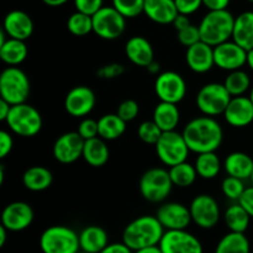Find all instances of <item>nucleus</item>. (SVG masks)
<instances>
[{"label": "nucleus", "instance_id": "1", "mask_svg": "<svg viewBox=\"0 0 253 253\" xmlns=\"http://www.w3.org/2000/svg\"><path fill=\"white\" fill-rule=\"evenodd\" d=\"M190 152L197 155L205 152H216L224 141V130L212 116H198L192 119L183 128Z\"/></svg>", "mask_w": 253, "mask_h": 253}, {"label": "nucleus", "instance_id": "2", "mask_svg": "<svg viewBox=\"0 0 253 253\" xmlns=\"http://www.w3.org/2000/svg\"><path fill=\"white\" fill-rule=\"evenodd\" d=\"M165 234V227L157 216L143 215L132 220L123 232V242L133 252L150 246H157Z\"/></svg>", "mask_w": 253, "mask_h": 253}, {"label": "nucleus", "instance_id": "3", "mask_svg": "<svg viewBox=\"0 0 253 253\" xmlns=\"http://www.w3.org/2000/svg\"><path fill=\"white\" fill-rule=\"evenodd\" d=\"M234 25L235 16L226 9L209 11L204 15L198 26L200 30L202 41L215 47L232 39Z\"/></svg>", "mask_w": 253, "mask_h": 253}, {"label": "nucleus", "instance_id": "4", "mask_svg": "<svg viewBox=\"0 0 253 253\" xmlns=\"http://www.w3.org/2000/svg\"><path fill=\"white\" fill-rule=\"evenodd\" d=\"M31 91L29 77L16 66H9L0 74V96L11 105L26 103Z\"/></svg>", "mask_w": 253, "mask_h": 253}, {"label": "nucleus", "instance_id": "5", "mask_svg": "<svg viewBox=\"0 0 253 253\" xmlns=\"http://www.w3.org/2000/svg\"><path fill=\"white\" fill-rule=\"evenodd\" d=\"M40 249L43 253H78L81 251L79 235L63 225H53L42 232Z\"/></svg>", "mask_w": 253, "mask_h": 253}, {"label": "nucleus", "instance_id": "6", "mask_svg": "<svg viewBox=\"0 0 253 253\" xmlns=\"http://www.w3.org/2000/svg\"><path fill=\"white\" fill-rule=\"evenodd\" d=\"M5 123L17 136L34 137L42 128V116L35 106L22 103L11 106Z\"/></svg>", "mask_w": 253, "mask_h": 253}, {"label": "nucleus", "instance_id": "7", "mask_svg": "<svg viewBox=\"0 0 253 253\" xmlns=\"http://www.w3.org/2000/svg\"><path fill=\"white\" fill-rule=\"evenodd\" d=\"M174 187L169 172L165 168H150L141 175L138 188L143 199L150 203H162Z\"/></svg>", "mask_w": 253, "mask_h": 253}, {"label": "nucleus", "instance_id": "8", "mask_svg": "<svg viewBox=\"0 0 253 253\" xmlns=\"http://www.w3.org/2000/svg\"><path fill=\"white\" fill-rule=\"evenodd\" d=\"M155 147L161 162L168 167L185 162L190 152L183 133L175 130L163 132Z\"/></svg>", "mask_w": 253, "mask_h": 253}, {"label": "nucleus", "instance_id": "9", "mask_svg": "<svg viewBox=\"0 0 253 253\" xmlns=\"http://www.w3.org/2000/svg\"><path fill=\"white\" fill-rule=\"evenodd\" d=\"M231 98L224 83H208L198 91L197 106L203 115L215 118L224 115Z\"/></svg>", "mask_w": 253, "mask_h": 253}, {"label": "nucleus", "instance_id": "10", "mask_svg": "<svg viewBox=\"0 0 253 253\" xmlns=\"http://www.w3.org/2000/svg\"><path fill=\"white\" fill-rule=\"evenodd\" d=\"M93 32L103 40H116L125 32L126 17L114 6H103L93 15Z\"/></svg>", "mask_w": 253, "mask_h": 253}, {"label": "nucleus", "instance_id": "11", "mask_svg": "<svg viewBox=\"0 0 253 253\" xmlns=\"http://www.w3.org/2000/svg\"><path fill=\"white\" fill-rule=\"evenodd\" d=\"M187 82L174 71L162 72L155 82V91L161 101L179 104L187 95Z\"/></svg>", "mask_w": 253, "mask_h": 253}, {"label": "nucleus", "instance_id": "12", "mask_svg": "<svg viewBox=\"0 0 253 253\" xmlns=\"http://www.w3.org/2000/svg\"><path fill=\"white\" fill-rule=\"evenodd\" d=\"M189 210L193 222L205 230L216 226L221 216L216 199L209 194L197 195L190 203Z\"/></svg>", "mask_w": 253, "mask_h": 253}, {"label": "nucleus", "instance_id": "13", "mask_svg": "<svg viewBox=\"0 0 253 253\" xmlns=\"http://www.w3.org/2000/svg\"><path fill=\"white\" fill-rule=\"evenodd\" d=\"M158 246L163 253H203L200 240L187 230H167Z\"/></svg>", "mask_w": 253, "mask_h": 253}, {"label": "nucleus", "instance_id": "14", "mask_svg": "<svg viewBox=\"0 0 253 253\" xmlns=\"http://www.w3.org/2000/svg\"><path fill=\"white\" fill-rule=\"evenodd\" d=\"M214 58L217 68L232 72L246 66L247 51L234 40H229L214 47Z\"/></svg>", "mask_w": 253, "mask_h": 253}, {"label": "nucleus", "instance_id": "15", "mask_svg": "<svg viewBox=\"0 0 253 253\" xmlns=\"http://www.w3.org/2000/svg\"><path fill=\"white\" fill-rule=\"evenodd\" d=\"M95 103V94L89 86L77 85L67 93L64 109L73 118H85L93 111Z\"/></svg>", "mask_w": 253, "mask_h": 253}, {"label": "nucleus", "instance_id": "16", "mask_svg": "<svg viewBox=\"0 0 253 253\" xmlns=\"http://www.w3.org/2000/svg\"><path fill=\"white\" fill-rule=\"evenodd\" d=\"M84 140L77 131L59 136L53 145V157L62 165H71L83 156Z\"/></svg>", "mask_w": 253, "mask_h": 253}, {"label": "nucleus", "instance_id": "17", "mask_svg": "<svg viewBox=\"0 0 253 253\" xmlns=\"http://www.w3.org/2000/svg\"><path fill=\"white\" fill-rule=\"evenodd\" d=\"M156 216L165 230H185L193 221L189 208L177 202L163 203Z\"/></svg>", "mask_w": 253, "mask_h": 253}, {"label": "nucleus", "instance_id": "18", "mask_svg": "<svg viewBox=\"0 0 253 253\" xmlns=\"http://www.w3.org/2000/svg\"><path fill=\"white\" fill-rule=\"evenodd\" d=\"M34 209L25 202H12L1 212V225L11 232H19L31 226L34 221Z\"/></svg>", "mask_w": 253, "mask_h": 253}, {"label": "nucleus", "instance_id": "19", "mask_svg": "<svg viewBox=\"0 0 253 253\" xmlns=\"http://www.w3.org/2000/svg\"><path fill=\"white\" fill-rule=\"evenodd\" d=\"M225 121L232 127H246L253 123V103L250 96H232L224 113Z\"/></svg>", "mask_w": 253, "mask_h": 253}, {"label": "nucleus", "instance_id": "20", "mask_svg": "<svg viewBox=\"0 0 253 253\" xmlns=\"http://www.w3.org/2000/svg\"><path fill=\"white\" fill-rule=\"evenodd\" d=\"M185 61H187L188 67L194 73H208L215 66L214 47L204 41L197 42L187 48Z\"/></svg>", "mask_w": 253, "mask_h": 253}, {"label": "nucleus", "instance_id": "21", "mask_svg": "<svg viewBox=\"0 0 253 253\" xmlns=\"http://www.w3.org/2000/svg\"><path fill=\"white\" fill-rule=\"evenodd\" d=\"M34 21L27 12L22 10H12L7 12L2 24V30L7 37L26 41L34 34Z\"/></svg>", "mask_w": 253, "mask_h": 253}, {"label": "nucleus", "instance_id": "22", "mask_svg": "<svg viewBox=\"0 0 253 253\" xmlns=\"http://www.w3.org/2000/svg\"><path fill=\"white\" fill-rule=\"evenodd\" d=\"M125 54L128 61L137 67H147L155 61V49L146 37L132 36L125 44Z\"/></svg>", "mask_w": 253, "mask_h": 253}, {"label": "nucleus", "instance_id": "23", "mask_svg": "<svg viewBox=\"0 0 253 253\" xmlns=\"http://www.w3.org/2000/svg\"><path fill=\"white\" fill-rule=\"evenodd\" d=\"M143 14L156 24L169 25L179 12L174 0H145Z\"/></svg>", "mask_w": 253, "mask_h": 253}, {"label": "nucleus", "instance_id": "24", "mask_svg": "<svg viewBox=\"0 0 253 253\" xmlns=\"http://www.w3.org/2000/svg\"><path fill=\"white\" fill-rule=\"evenodd\" d=\"M79 244L82 251L89 253H100L109 245L108 232L100 226L90 225L79 234Z\"/></svg>", "mask_w": 253, "mask_h": 253}, {"label": "nucleus", "instance_id": "25", "mask_svg": "<svg viewBox=\"0 0 253 253\" xmlns=\"http://www.w3.org/2000/svg\"><path fill=\"white\" fill-rule=\"evenodd\" d=\"M224 168L227 175L242 180L251 179L253 173V158L245 152H232L224 161Z\"/></svg>", "mask_w": 253, "mask_h": 253}, {"label": "nucleus", "instance_id": "26", "mask_svg": "<svg viewBox=\"0 0 253 253\" xmlns=\"http://www.w3.org/2000/svg\"><path fill=\"white\" fill-rule=\"evenodd\" d=\"M178 104L160 101L153 110L152 120L158 125V127L166 131H174L180 121V111Z\"/></svg>", "mask_w": 253, "mask_h": 253}, {"label": "nucleus", "instance_id": "27", "mask_svg": "<svg viewBox=\"0 0 253 253\" xmlns=\"http://www.w3.org/2000/svg\"><path fill=\"white\" fill-rule=\"evenodd\" d=\"M83 160L94 168H100L106 165L110 157V151L105 140L101 137H94L85 140L83 147Z\"/></svg>", "mask_w": 253, "mask_h": 253}, {"label": "nucleus", "instance_id": "28", "mask_svg": "<svg viewBox=\"0 0 253 253\" xmlns=\"http://www.w3.org/2000/svg\"><path fill=\"white\" fill-rule=\"evenodd\" d=\"M53 182V174L43 166H32L22 174V184L31 192H43Z\"/></svg>", "mask_w": 253, "mask_h": 253}, {"label": "nucleus", "instance_id": "29", "mask_svg": "<svg viewBox=\"0 0 253 253\" xmlns=\"http://www.w3.org/2000/svg\"><path fill=\"white\" fill-rule=\"evenodd\" d=\"M231 40L246 51L253 48V11H244L235 17Z\"/></svg>", "mask_w": 253, "mask_h": 253}, {"label": "nucleus", "instance_id": "30", "mask_svg": "<svg viewBox=\"0 0 253 253\" xmlns=\"http://www.w3.org/2000/svg\"><path fill=\"white\" fill-rule=\"evenodd\" d=\"M29 48L22 40L7 39L0 44V58L7 66H19L26 59Z\"/></svg>", "mask_w": 253, "mask_h": 253}, {"label": "nucleus", "instance_id": "31", "mask_svg": "<svg viewBox=\"0 0 253 253\" xmlns=\"http://www.w3.org/2000/svg\"><path fill=\"white\" fill-rule=\"evenodd\" d=\"M99 137L105 141H114L120 138L126 131V121L118 114H105L98 120Z\"/></svg>", "mask_w": 253, "mask_h": 253}, {"label": "nucleus", "instance_id": "32", "mask_svg": "<svg viewBox=\"0 0 253 253\" xmlns=\"http://www.w3.org/2000/svg\"><path fill=\"white\" fill-rule=\"evenodd\" d=\"M251 219L252 217L250 216L249 212L245 210V208L239 202L236 204L230 205L224 214L225 224H226L227 229L232 232L245 234L246 230L249 229Z\"/></svg>", "mask_w": 253, "mask_h": 253}, {"label": "nucleus", "instance_id": "33", "mask_svg": "<svg viewBox=\"0 0 253 253\" xmlns=\"http://www.w3.org/2000/svg\"><path fill=\"white\" fill-rule=\"evenodd\" d=\"M250 251L251 246L246 235L232 231L225 235L215 249V253H250Z\"/></svg>", "mask_w": 253, "mask_h": 253}, {"label": "nucleus", "instance_id": "34", "mask_svg": "<svg viewBox=\"0 0 253 253\" xmlns=\"http://www.w3.org/2000/svg\"><path fill=\"white\" fill-rule=\"evenodd\" d=\"M194 166L200 178H203V179H214L219 175L221 167L224 165H221L219 156L215 152H205L198 155Z\"/></svg>", "mask_w": 253, "mask_h": 253}, {"label": "nucleus", "instance_id": "35", "mask_svg": "<svg viewBox=\"0 0 253 253\" xmlns=\"http://www.w3.org/2000/svg\"><path fill=\"white\" fill-rule=\"evenodd\" d=\"M169 175L174 187L178 188H188L194 184L198 175L195 166L190 165L189 162H182L179 165H175L169 167Z\"/></svg>", "mask_w": 253, "mask_h": 253}, {"label": "nucleus", "instance_id": "36", "mask_svg": "<svg viewBox=\"0 0 253 253\" xmlns=\"http://www.w3.org/2000/svg\"><path fill=\"white\" fill-rule=\"evenodd\" d=\"M224 85L226 86L227 91L231 94V96H241L251 89V78H250L249 73H246L245 71L236 69V71L229 72L227 77L225 78Z\"/></svg>", "mask_w": 253, "mask_h": 253}, {"label": "nucleus", "instance_id": "37", "mask_svg": "<svg viewBox=\"0 0 253 253\" xmlns=\"http://www.w3.org/2000/svg\"><path fill=\"white\" fill-rule=\"evenodd\" d=\"M67 29L74 36H85L93 32V17L81 11L73 12L67 20Z\"/></svg>", "mask_w": 253, "mask_h": 253}, {"label": "nucleus", "instance_id": "38", "mask_svg": "<svg viewBox=\"0 0 253 253\" xmlns=\"http://www.w3.org/2000/svg\"><path fill=\"white\" fill-rule=\"evenodd\" d=\"M113 6L126 19H133L145 9V0H113Z\"/></svg>", "mask_w": 253, "mask_h": 253}, {"label": "nucleus", "instance_id": "39", "mask_svg": "<svg viewBox=\"0 0 253 253\" xmlns=\"http://www.w3.org/2000/svg\"><path fill=\"white\" fill-rule=\"evenodd\" d=\"M245 189H246V187H245L244 180L236 177H231V175H227L226 178H224L221 183L222 194L227 199L235 200V202H239L241 195L244 194Z\"/></svg>", "mask_w": 253, "mask_h": 253}, {"label": "nucleus", "instance_id": "40", "mask_svg": "<svg viewBox=\"0 0 253 253\" xmlns=\"http://www.w3.org/2000/svg\"><path fill=\"white\" fill-rule=\"evenodd\" d=\"M163 131L158 127L157 124L153 120L143 121L140 124L137 128V135L142 142L147 143V145L155 146L160 137L162 136Z\"/></svg>", "mask_w": 253, "mask_h": 253}, {"label": "nucleus", "instance_id": "41", "mask_svg": "<svg viewBox=\"0 0 253 253\" xmlns=\"http://www.w3.org/2000/svg\"><path fill=\"white\" fill-rule=\"evenodd\" d=\"M177 39L180 42V44L188 47L193 46L197 42L202 41V36H200V30L199 26L197 25H188L187 27H184L180 31H177Z\"/></svg>", "mask_w": 253, "mask_h": 253}, {"label": "nucleus", "instance_id": "42", "mask_svg": "<svg viewBox=\"0 0 253 253\" xmlns=\"http://www.w3.org/2000/svg\"><path fill=\"white\" fill-rule=\"evenodd\" d=\"M138 113H140V105L133 99H126V100H124L118 106V111H116V114L124 121H126V123H130V121L135 120L137 118Z\"/></svg>", "mask_w": 253, "mask_h": 253}, {"label": "nucleus", "instance_id": "43", "mask_svg": "<svg viewBox=\"0 0 253 253\" xmlns=\"http://www.w3.org/2000/svg\"><path fill=\"white\" fill-rule=\"evenodd\" d=\"M77 132H78L84 140H90V138L98 137L99 136L98 121L90 118H84L83 120L79 123Z\"/></svg>", "mask_w": 253, "mask_h": 253}, {"label": "nucleus", "instance_id": "44", "mask_svg": "<svg viewBox=\"0 0 253 253\" xmlns=\"http://www.w3.org/2000/svg\"><path fill=\"white\" fill-rule=\"evenodd\" d=\"M125 73V67L120 63H109L105 66L100 67L96 72V76L101 79H115L121 77Z\"/></svg>", "mask_w": 253, "mask_h": 253}, {"label": "nucleus", "instance_id": "45", "mask_svg": "<svg viewBox=\"0 0 253 253\" xmlns=\"http://www.w3.org/2000/svg\"><path fill=\"white\" fill-rule=\"evenodd\" d=\"M73 2L77 11L84 12L90 16H93L104 6V0H73Z\"/></svg>", "mask_w": 253, "mask_h": 253}, {"label": "nucleus", "instance_id": "46", "mask_svg": "<svg viewBox=\"0 0 253 253\" xmlns=\"http://www.w3.org/2000/svg\"><path fill=\"white\" fill-rule=\"evenodd\" d=\"M179 14L192 15L203 6V0H174Z\"/></svg>", "mask_w": 253, "mask_h": 253}, {"label": "nucleus", "instance_id": "47", "mask_svg": "<svg viewBox=\"0 0 253 253\" xmlns=\"http://www.w3.org/2000/svg\"><path fill=\"white\" fill-rule=\"evenodd\" d=\"M14 147V140L12 136L7 131H0V158H5Z\"/></svg>", "mask_w": 253, "mask_h": 253}, {"label": "nucleus", "instance_id": "48", "mask_svg": "<svg viewBox=\"0 0 253 253\" xmlns=\"http://www.w3.org/2000/svg\"><path fill=\"white\" fill-rule=\"evenodd\" d=\"M239 203L245 208L247 212L250 214V216L253 219V185L251 187H247L245 189L244 194L241 195V198L239 199Z\"/></svg>", "mask_w": 253, "mask_h": 253}, {"label": "nucleus", "instance_id": "49", "mask_svg": "<svg viewBox=\"0 0 253 253\" xmlns=\"http://www.w3.org/2000/svg\"><path fill=\"white\" fill-rule=\"evenodd\" d=\"M100 253H133V251L124 242H115V244H109Z\"/></svg>", "mask_w": 253, "mask_h": 253}, {"label": "nucleus", "instance_id": "50", "mask_svg": "<svg viewBox=\"0 0 253 253\" xmlns=\"http://www.w3.org/2000/svg\"><path fill=\"white\" fill-rule=\"evenodd\" d=\"M231 0H203V5L209 11L211 10H226Z\"/></svg>", "mask_w": 253, "mask_h": 253}, {"label": "nucleus", "instance_id": "51", "mask_svg": "<svg viewBox=\"0 0 253 253\" xmlns=\"http://www.w3.org/2000/svg\"><path fill=\"white\" fill-rule=\"evenodd\" d=\"M192 22H190L189 17H188V15H183V14H178L177 17L174 19V21H173V26H174V29L177 30V31H180V30H183L184 27H187L188 25H190Z\"/></svg>", "mask_w": 253, "mask_h": 253}, {"label": "nucleus", "instance_id": "52", "mask_svg": "<svg viewBox=\"0 0 253 253\" xmlns=\"http://www.w3.org/2000/svg\"><path fill=\"white\" fill-rule=\"evenodd\" d=\"M11 104H9L5 100H0V120L5 121L6 120L7 115H9L10 110H11Z\"/></svg>", "mask_w": 253, "mask_h": 253}, {"label": "nucleus", "instance_id": "53", "mask_svg": "<svg viewBox=\"0 0 253 253\" xmlns=\"http://www.w3.org/2000/svg\"><path fill=\"white\" fill-rule=\"evenodd\" d=\"M146 69L148 71V73L155 74V76H158V74H160V71H161V64L158 63V62L152 61L150 64H148L147 67H146Z\"/></svg>", "mask_w": 253, "mask_h": 253}, {"label": "nucleus", "instance_id": "54", "mask_svg": "<svg viewBox=\"0 0 253 253\" xmlns=\"http://www.w3.org/2000/svg\"><path fill=\"white\" fill-rule=\"evenodd\" d=\"M133 253H163L162 250L160 249V246H150V247H145V249H141L135 251Z\"/></svg>", "mask_w": 253, "mask_h": 253}, {"label": "nucleus", "instance_id": "55", "mask_svg": "<svg viewBox=\"0 0 253 253\" xmlns=\"http://www.w3.org/2000/svg\"><path fill=\"white\" fill-rule=\"evenodd\" d=\"M47 6H52V7H57V6H62V5L66 4L68 0H42Z\"/></svg>", "mask_w": 253, "mask_h": 253}, {"label": "nucleus", "instance_id": "56", "mask_svg": "<svg viewBox=\"0 0 253 253\" xmlns=\"http://www.w3.org/2000/svg\"><path fill=\"white\" fill-rule=\"evenodd\" d=\"M7 232H10L9 230H7L5 226H2V225H0V247L4 246L5 242H6Z\"/></svg>", "mask_w": 253, "mask_h": 253}, {"label": "nucleus", "instance_id": "57", "mask_svg": "<svg viewBox=\"0 0 253 253\" xmlns=\"http://www.w3.org/2000/svg\"><path fill=\"white\" fill-rule=\"evenodd\" d=\"M247 66H249L250 69L253 72V48L247 51Z\"/></svg>", "mask_w": 253, "mask_h": 253}, {"label": "nucleus", "instance_id": "58", "mask_svg": "<svg viewBox=\"0 0 253 253\" xmlns=\"http://www.w3.org/2000/svg\"><path fill=\"white\" fill-rule=\"evenodd\" d=\"M4 177H5V167L4 165H0V185L4 184Z\"/></svg>", "mask_w": 253, "mask_h": 253}, {"label": "nucleus", "instance_id": "59", "mask_svg": "<svg viewBox=\"0 0 253 253\" xmlns=\"http://www.w3.org/2000/svg\"><path fill=\"white\" fill-rule=\"evenodd\" d=\"M250 99H251V101L253 103V85L251 86V89H250Z\"/></svg>", "mask_w": 253, "mask_h": 253}, {"label": "nucleus", "instance_id": "60", "mask_svg": "<svg viewBox=\"0 0 253 253\" xmlns=\"http://www.w3.org/2000/svg\"><path fill=\"white\" fill-rule=\"evenodd\" d=\"M250 180H251V184L253 185V173H252V175H251V179H250Z\"/></svg>", "mask_w": 253, "mask_h": 253}, {"label": "nucleus", "instance_id": "61", "mask_svg": "<svg viewBox=\"0 0 253 253\" xmlns=\"http://www.w3.org/2000/svg\"><path fill=\"white\" fill-rule=\"evenodd\" d=\"M78 253H89V252H85V251H82V250H81V251H79Z\"/></svg>", "mask_w": 253, "mask_h": 253}, {"label": "nucleus", "instance_id": "62", "mask_svg": "<svg viewBox=\"0 0 253 253\" xmlns=\"http://www.w3.org/2000/svg\"><path fill=\"white\" fill-rule=\"evenodd\" d=\"M247 1H251V2H253V0H247Z\"/></svg>", "mask_w": 253, "mask_h": 253}]
</instances>
